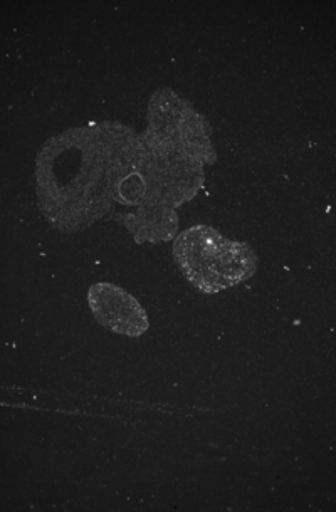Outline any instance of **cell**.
Returning a JSON list of instances; mask_svg holds the SVG:
<instances>
[{
    "mask_svg": "<svg viewBox=\"0 0 336 512\" xmlns=\"http://www.w3.org/2000/svg\"><path fill=\"white\" fill-rule=\"evenodd\" d=\"M140 135L118 121L71 128L44 143L36 160L42 215L63 234L115 210L123 178L137 167Z\"/></svg>",
    "mask_w": 336,
    "mask_h": 512,
    "instance_id": "obj_1",
    "label": "cell"
},
{
    "mask_svg": "<svg viewBox=\"0 0 336 512\" xmlns=\"http://www.w3.org/2000/svg\"><path fill=\"white\" fill-rule=\"evenodd\" d=\"M174 259L187 281L204 294L221 293L249 281L259 266L249 244L231 241L204 224L175 237Z\"/></svg>",
    "mask_w": 336,
    "mask_h": 512,
    "instance_id": "obj_2",
    "label": "cell"
},
{
    "mask_svg": "<svg viewBox=\"0 0 336 512\" xmlns=\"http://www.w3.org/2000/svg\"><path fill=\"white\" fill-rule=\"evenodd\" d=\"M204 167L199 160L143 133L135 167L145 192L143 205L179 209L202 189Z\"/></svg>",
    "mask_w": 336,
    "mask_h": 512,
    "instance_id": "obj_3",
    "label": "cell"
},
{
    "mask_svg": "<svg viewBox=\"0 0 336 512\" xmlns=\"http://www.w3.org/2000/svg\"><path fill=\"white\" fill-rule=\"evenodd\" d=\"M145 133L204 165L216 163L209 121L174 89L162 88L153 93Z\"/></svg>",
    "mask_w": 336,
    "mask_h": 512,
    "instance_id": "obj_4",
    "label": "cell"
},
{
    "mask_svg": "<svg viewBox=\"0 0 336 512\" xmlns=\"http://www.w3.org/2000/svg\"><path fill=\"white\" fill-rule=\"evenodd\" d=\"M88 304L96 321L116 335L138 338L150 328L148 314L142 304L116 284H93L88 291Z\"/></svg>",
    "mask_w": 336,
    "mask_h": 512,
    "instance_id": "obj_5",
    "label": "cell"
},
{
    "mask_svg": "<svg viewBox=\"0 0 336 512\" xmlns=\"http://www.w3.org/2000/svg\"><path fill=\"white\" fill-rule=\"evenodd\" d=\"M125 225L137 244H160L179 236V219L174 209L142 205L133 214L115 217Z\"/></svg>",
    "mask_w": 336,
    "mask_h": 512,
    "instance_id": "obj_6",
    "label": "cell"
}]
</instances>
